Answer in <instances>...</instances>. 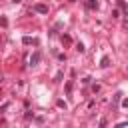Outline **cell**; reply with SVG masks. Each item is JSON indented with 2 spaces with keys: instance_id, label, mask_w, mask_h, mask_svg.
Here are the masks:
<instances>
[{
  "instance_id": "cell-1",
  "label": "cell",
  "mask_w": 128,
  "mask_h": 128,
  "mask_svg": "<svg viewBox=\"0 0 128 128\" xmlns=\"http://www.w3.org/2000/svg\"><path fill=\"white\" fill-rule=\"evenodd\" d=\"M34 12H38V14H48V6H46V4H34Z\"/></svg>"
},
{
  "instance_id": "cell-2",
  "label": "cell",
  "mask_w": 128,
  "mask_h": 128,
  "mask_svg": "<svg viewBox=\"0 0 128 128\" xmlns=\"http://www.w3.org/2000/svg\"><path fill=\"white\" fill-rule=\"evenodd\" d=\"M40 62V52H34L32 56H30V66H36Z\"/></svg>"
},
{
  "instance_id": "cell-3",
  "label": "cell",
  "mask_w": 128,
  "mask_h": 128,
  "mask_svg": "<svg viewBox=\"0 0 128 128\" xmlns=\"http://www.w3.org/2000/svg\"><path fill=\"white\" fill-rule=\"evenodd\" d=\"M86 8H88V10H96V8H98V2H96V0H88V2H86Z\"/></svg>"
},
{
  "instance_id": "cell-4",
  "label": "cell",
  "mask_w": 128,
  "mask_h": 128,
  "mask_svg": "<svg viewBox=\"0 0 128 128\" xmlns=\"http://www.w3.org/2000/svg\"><path fill=\"white\" fill-rule=\"evenodd\" d=\"M22 42H24L26 46H28V44H38V42H36L34 38H30V36H24V38H22Z\"/></svg>"
},
{
  "instance_id": "cell-5",
  "label": "cell",
  "mask_w": 128,
  "mask_h": 128,
  "mask_svg": "<svg viewBox=\"0 0 128 128\" xmlns=\"http://www.w3.org/2000/svg\"><path fill=\"white\" fill-rule=\"evenodd\" d=\"M100 66H102V68H108V66H110V58H108V56H104V58L100 60Z\"/></svg>"
},
{
  "instance_id": "cell-6",
  "label": "cell",
  "mask_w": 128,
  "mask_h": 128,
  "mask_svg": "<svg viewBox=\"0 0 128 128\" xmlns=\"http://www.w3.org/2000/svg\"><path fill=\"white\" fill-rule=\"evenodd\" d=\"M62 42L64 44H72V36L70 34H62Z\"/></svg>"
},
{
  "instance_id": "cell-7",
  "label": "cell",
  "mask_w": 128,
  "mask_h": 128,
  "mask_svg": "<svg viewBox=\"0 0 128 128\" xmlns=\"http://www.w3.org/2000/svg\"><path fill=\"white\" fill-rule=\"evenodd\" d=\"M100 90H102V86H100V84H92V92H94V94H98Z\"/></svg>"
},
{
  "instance_id": "cell-8",
  "label": "cell",
  "mask_w": 128,
  "mask_h": 128,
  "mask_svg": "<svg viewBox=\"0 0 128 128\" xmlns=\"http://www.w3.org/2000/svg\"><path fill=\"white\" fill-rule=\"evenodd\" d=\"M76 50H78V52H80V54H82V52H84V50H86V48H84V44H82V42H78V44H76Z\"/></svg>"
},
{
  "instance_id": "cell-9",
  "label": "cell",
  "mask_w": 128,
  "mask_h": 128,
  "mask_svg": "<svg viewBox=\"0 0 128 128\" xmlns=\"http://www.w3.org/2000/svg\"><path fill=\"white\" fill-rule=\"evenodd\" d=\"M0 26H2V28H6V26H8V20H6V18H4V16H2V18H0Z\"/></svg>"
},
{
  "instance_id": "cell-10",
  "label": "cell",
  "mask_w": 128,
  "mask_h": 128,
  "mask_svg": "<svg viewBox=\"0 0 128 128\" xmlns=\"http://www.w3.org/2000/svg\"><path fill=\"white\" fill-rule=\"evenodd\" d=\"M120 98H122V94H120V92H116V96H114V104H116V102H120Z\"/></svg>"
},
{
  "instance_id": "cell-11",
  "label": "cell",
  "mask_w": 128,
  "mask_h": 128,
  "mask_svg": "<svg viewBox=\"0 0 128 128\" xmlns=\"http://www.w3.org/2000/svg\"><path fill=\"white\" fill-rule=\"evenodd\" d=\"M58 108H64V110H66V102H64V100H58Z\"/></svg>"
},
{
  "instance_id": "cell-12",
  "label": "cell",
  "mask_w": 128,
  "mask_h": 128,
  "mask_svg": "<svg viewBox=\"0 0 128 128\" xmlns=\"http://www.w3.org/2000/svg\"><path fill=\"white\" fill-rule=\"evenodd\" d=\"M112 18H120V12L118 10H112Z\"/></svg>"
},
{
  "instance_id": "cell-13",
  "label": "cell",
  "mask_w": 128,
  "mask_h": 128,
  "mask_svg": "<svg viewBox=\"0 0 128 128\" xmlns=\"http://www.w3.org/2000/svg\"><path fill=\"white\" fill-rule=\"evenodd\" d=\"M66 92H68V94L72 92V82H68V84H66Z\"/></svg>"
},
{
  "instance_id": "cell-14",
  "label": "cell",
  "mask_w": 128,
  "mask_h": 128,
  "mask_svg": "<svg viewBox=\"0 0 128 128\" xmlns=\"http://www.w3.org/2000/svg\"><path fill=\"white\" fill-rule=\"evenodd\" d=\"M122 106H124V108H128V98H124V100H122Z\"/></svg>"
},
{
  "instance_id": "cell-15",
  "label": "cell",
  "mask_w": 128,
  "mask_h": 128,
  "mask_svg": "<svg viewBox=\"0 0 128 128\" xmlns=\"http://www.w3.org/2000/svg\"><path fill=\"white\" fill-rule=\"evenodd\" d=\"M0 82H2V74H0Z\"/></svg>"
},
{
  "instance_id": "cell-16",
  "label": "cell",
  "mask_w": 128,
  "mask_h": 128,
  "mask_svg": "<svg viewBox=\"0 0 128 128\" xmlns=\"http://www.w3.org/2000/svg\"><path fill=\"white\" fill-rule=\"evenodd\" d=\"M126 48H128V44H126Z\"/></svg>"
}]
</instances>
